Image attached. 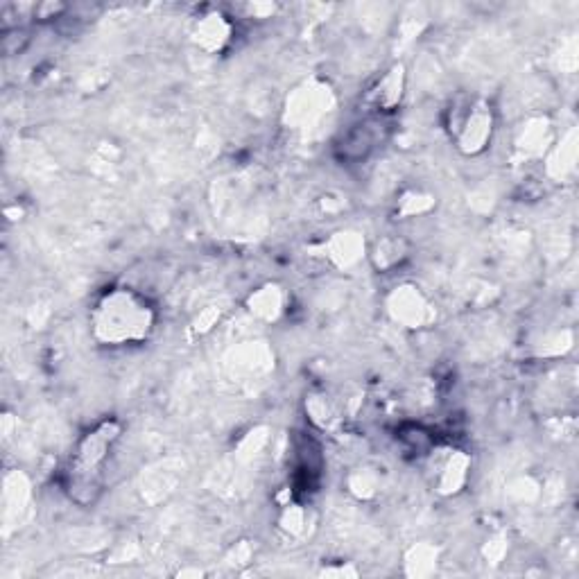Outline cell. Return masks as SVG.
<instances>
[{
    "label": "cell",
    "mask_w": 579,
    "mask_h": 579,
    "mask_svg": "<svg viewBox=\"0 0 579 579\" xmlns=\"http://www.w3.org/2000/svg\"><path fill=\"white\" fill-rule=\"evenodd\" d=\"M157 328V308L152 301L127 285L102 292L91 308L93 340L102 347H134L150 340Z\"/></svg>",
    "instance_id": "6da1fadb"
},
{
    "label": "cell",
    "mask_w": 579,
    "mask_h": 579,
    "mask_svg": "<svg viewBox=\"0 0 579 579\" xmlns=\"http://www.w3.org/2000/svg\"><path fill=\"white\" fill-rule=\"evenodd\" d=\"M123 426L116 419H105L89 432H84L75 444L71 462L66 466L64 487L68 498L80 507H91L98 503L105 489V473L109 457L114 453Z\"/></svg>",
    "instance_id": "7a4b0ae2"
},
{
    "label": "cell",
    "mask_w": 579,
    "mask_h": 579,
    "mask_svg": "<svg viewBox=\"0 0 579 579\" xmlns=\"http://www.w3.org/2000/svg\"><path fill=\"white\" fill-rule=\"evenodd\" d=\"M448 132L464 157H480L496 132V114L485 98H464L448 111Z\"/></svg>",
    "instance_id": "3957f363"
},
{
    "label": "cell",
    "mask_w": 579,
    "mask_h": 579,
    "mask_svg": "<svg viewBox=\"0 0 579 579\" xmlns=\"http://www.w3.org/2000/svg\"><path fill=\"white\" fill-rule=\"evenodd\" d=\"M471 475V455L455 446H432L428 453L430 487L439 496L451 498L464 491Z\"/></svg>",
    "instance_id": "277c9868"
},
{
    "label": "cell",
    "mask_w": 579,
    "mask_h": 579,
    "mask_svg": "<svg viewBox=\"0 0 579 579\" xmlns=\"http://www.w3.org/2000/svg\"><path fill=\"white\" fill-rule=\"evenodd\" d=\"M385 308L392 322L401 328H408V331H421V328L435 324L437 319L435 304L414 283L396 285L385 299Z\"/></svg>",
    "instance_id": "5b68a950"
},
{
    "label": "cell",
    "mask_w": 579,
    "mask_h": 579,
    "mask_svg": "<svg viewBox=\"0 0 579 579\" xmlns=\"http://www.w3.org/2000/svg\"><path fill=\"white\" fill-rule=\"evenodd\" d=\"M335 107L333 91L326 84L306 82L290 95L285 105V123L299 132L315 129Z\"/></svg>",
    "instance_id": "8992f818"
},
{
    "label": "cell",
    "mask_w": 579,
    "mask_h": 579,
    "mask_svg": "<svg viewBox=\"0 0 579 579\" xmlns=\"http://www.w3.org/2000/svg\"><path fill=\"white\" fill-rule=\"evenodd\" d=\"M383 132L385 127L380 116H371L358 125H351L347 132L340 136V141L335 143L337 159L344 163L367 161L378 145L383 143Z\"/></svg>",
    "instance_id": "52a82bcc"
},
{
    "label": "cell",
    "mask_w": 579,
    "mask_h": 579,
    "mask_svg": "<svg viewBox=\"0 0 579 579\" xmlns=\"http://www.w3.org/2000/svg\"><path fill=\"white\" fill-rule=\"evenodd\" d=\"M233 34H236V28H233L229 16L218 10H211L197 16L193 30H190V39H193V43L202 53L220 55L229 48Z\"/></svg>",
    "instance_id": "ba28073f"
},
{
    "label": "cell",
    "mask_w": 579,
    "mask_h": 579,
    "mask_svg": "<svg viewBox=\"0 0 579 579\" xmlns=\"http://www.w3.org/2000/svg\"><path fill=\"white\" fill-rule=\"evenodd\" d=\"M405 84H408V75H405L403 64H394L380 80L371 86L365 95V107L371 116H387L401 107Z\"/></svg>",
    "instance_id": "9c48e42d"
},
{
    "label": "cell",
    "mask_w": 579,
    "mask_h": 579,
    "mask_svg": "<svg viewBox=\"0 0 579 579\" xmlns=\"http://www.w3.org/2000/svg\"><path fill=\"white\" fill-rule=\"evenodd\" d=\"M319 254L337 270H351L367 256V243L358 231H337L324 240Z\"/></svg>",
    "instance_id": "30bf717a"
},
{
    "label": "cell",
    "mask_w": 579,
    "mask_h": 579,
    "mask_svg": "<svg viewBox=\"0 0 579 579\" xmlns=\"http://www.w3.org/2000/svg\"><path fill=\"white\" fill-rule=\"evenodd\" d=\"M555 143V134H552V123L546 116L530 118L521 127V132L516 136V152L523 159H539Z\"/></svg>",
    "instance_id": "8fae6325"
},
{
    "label": "cell",
    "mask_w": 579,
    "mask_h": 579,
    "mask_svg": "<svg viewBox=\"0 0 579 579\" xmlns=\"http://www.w3.org/2000/svg\"><path fill=\"white\" fill-rule=\"evenodd\" d=\"M247 310L258 322H279L285 313V290L279 283H263L247 297Z\"/></svg>",
    "instance_id": "7c38bea8"
},
{
    "label": "cell",
    "mask_w": 579,
    "mask_h": 579,
    "mask_svg": "<svg viewBox=\"0 0 579 579\" xmlns=\"http://www.w3.org/2000/svg\"><path fill=\"white\" fill-rule=\"evenodd\" d=\"M548 175L555 181H568L577 170V132L570 129L559 143H552L546 159Z\"/></svg>",
    "instance_id": "4fadbf2b"
},
{
    "label": "cell",
    "mask_w": 579,
    "mask_h": 579,
    "mask_svg": "<svg viewBox=\"0 0 579 579\" xmlns=\"http://www.w3.org/2000/svg\"><path fill=\"white\" fill-rule=\"evenodd\" d=\"M410 256V247L401 236H385L383 240H378L374 249L369 252L371 265L376 267L378 272H392L396 267H401Z\"/></svg>",
    "instance_id": "5bb4252c"
},
{
    "label": "cell",
    "mask_w": 579,
    "mask_h": 579,
    "mask_svg": "<svg viewBox=\"0 0 579 579\" xmlns=\"http://www.w3.org/2000/svg\"><path fill=\"white\" fill-rule=\"evenodd\" d=\"M439 564V550L432 543H414V546L405 552V573L410 577H428L437 570Z\"/></svg>",
    "instance_id": "9a60e30c"
},
{
    "label": "cell",
    "mask_w": 579,
    "mask_h": 579,
    "mask_svg": "<svg viewBox=\"0 0 579 579\" xmlns=\"http://www.w3.org/2000/svg\"><path fill=\"white\" fill-rule=\"evenodd\" d=\"M306 417L317 430H333L340 423L335 403L322 392H310L306 396Z\"/></svg>",
    "instance_id": "2e32d148"
},
{
    "label": "cell",
    "mask_w": 579,
    "mask_h": 579,
    "mask_svg": "<svg viewBox=\"0 0 579 579\" xmlns=\"http://www.w3.org/2000/svg\"><path fill=\"white\" fill-rule=\"evenodd\" d=\"M310 525V514L304 505L299 503H288L281 507L279 514V530L288 539H301L306 537Z\"/></svg>",
    "instance_id": "e0dca14e"
},
{
    "label": "cell",
    "mask_w": 579,
    "mask_h": 579,
    "mask_svg": "<svg viewBox=\"0 0 579 579\" xmlns=\"http://www.w3.org/2000/svg\"><path fill=\"white\" fill-rule=\"evenodd\" d=\"M432 209H435V197L421 193V190L405 193L399 202V215H403V218H417V215H426Z\"/></svg>",
    "instance_id": "ac0fdd59"
},
{
    "label": "cell",
    "mask_w": 579,
    "mask_h": 579,
    "mask_svg": "<svg viewBox=\"0 0 579 579\" xmlns=\"http://www.w3.org/2000/svg\"><path fill=\"white\" fill-rule=\"evenodd\" d=\"M347 487L358 500H369V498L376 496L378 480H376V475L371 473L369 469H356L349 475Z\"/></svg>",
    "instance_id": "d6986e66"
},
{
    "label": "cell",
    "mask_w": 579,
    "mask_h": 579,
    "mask_svg": "<svg viewBox=\"0 0 579 579\" xmlns=\"http://www.w3.org/2000/svg\"><path fill=\"white\" fill-rule=\"evenodd\" d=\"M66 12H68V7L62 3H39L32 7V16L37 21H55Z\"/></svg>",
    "instance_id": "ffe728a7"
},
{
    "label": "cell",
    "mask_w": 579,
    "mask_h": 579,
    "mask_svg": "<svg viewBox=\"0 0 579 579\" xmlns=\"http://www.w3.org/2000/svg\"><path fill=\"white\" fill-rule=\"evenodd\" d=\"M220 319V310H215V306H211V308H206L204 313L195 319V324H193V328L197 333H209L211 328L215 326V322H218Z\"/></svg>",
    "instance_id": "44dd1931"
},
{
    "label": "cell",
    "mask_w": 579,
    "mask_h": 579,
    "mask_svg": "<svg viewBox=\"0 0 579 579\" xmlns=\"http://www.w3.org/2000/svg\"><path fill=\"white\" fill-rule=\"evenodd\" d=\"M322 575H337V577H342V575H358V573H356V568H324Z\"/></svg>",
    "instance_id": "7402d4cb"
}]
</instances>
